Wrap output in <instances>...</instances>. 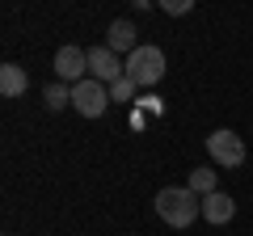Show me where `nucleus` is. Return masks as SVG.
<instances>
[{"label": "nucleus", "instance_id": "obj_12", "mask_svg": "<svg viewBox=\"0 0 253 236\" xmlns=\"http://www.w3.org/2000/svg\"><path fill=\"white\" fill-rule=\"evenodd\" d=\"M135 89H139V84L131 80V76H123V80L110 84V101H135Z\"/></svg>", "mask_w": 253, "mask_h": 236}, {"label": "nucleus", "instance_id": "obj_5", "mask_svg": "<svg viewBox=\"0 0 253 236\" xmlns=\"http://www.w3.org/2000/svg\"><path fill=\"white\" fill-rule=\"evenodd\" d=\"M55 76L63 84H81L89 76V51H81V46H59L55 51Z\"/></svg>", "mask_w": 253, "mask_h": 236}, {"label": "nucleus", "instance_id": "obj_4", "mask_svg": "<svg viewBox=\"0 0 253 236\" xmlns=\"http://www.w3.org/2000/svg\"><path fill=\"white\" fill-rule=\"evenodd\" d=\"M72 106H76V114H84V118H101L106 106H110V89L101 80H93V76H84L81 84H72Z\"/></svg>", "mask_w": 253, "mask_h": 236}, {"label": "nucleus", "instance_id": "obj_3", "mask_svg": "<svg viewBox=\"0 0 253 236\" xmlns=\"http://www.w3.org/2000/svg\"><path fill=\"white\" fill-rule=\"evenodd\" d=\"M207 156L219 164V169H241L245 156H249V148H245V139L236 135V131L219 127V131H211V135H207Z\"/></svg>", "mask_w": 253, "mask_h": 236}, {"label": "nucleus", "instance_id": "obj_2", "mask_svg": "<svg viewBox=\"0 0 253 236\" xmlns=\"http://www.w3.org/2000/svg\"><path fill=\"white\" fill-rule=\"evenodd\" d=\"M126 76H131L139 89H152V84L165 76V51L152 46V42H139L135 51L126 55Z\"/></svg>", "mask_w": 253, "mask_h": 236}, {"label": "nucleus", "instance_id": "obj_11", "mask_svg": "<svg viewBox=\"0 0 253 236\" xmlns=\"http://www.w3.org/2000/svg\"><path fill=\"white\" fill-rule=\"evenodd\" d=\"M46 106L51 110H63V106H72V84H63V80H55V84H46Z\"/></svg>", "mask_w": 253, "mask_h": 236}, {"label": "nucleus", "instance_id": "obj_14", "mask_svg": "<svg viewBox=\"0 0 253 236\" xmlns=\"http://www.w3.org/2000/svg\"><path fill=\"white\" fill-rule=\"evenodd\" d=\"M4 236H9V232H4Z\"/></svg>", "mask_w": 253, "mask_h": 236}, {"label": "nucleus", "instance_id": "obj_10", "mask_svg": "<svg viewBox=\"0 0 253 236\" xmlns=\"http://www.w3.org/2000/svg\"><path fill=\"white\" fill-rule=\"evenodd\" d=\"M190 190L194 194H215L219 190V177H215V169H190Z\"/></svg>", "mask_w": 253, "mask_h": 236}, {"label": "nucleus", "instance_id": "obj_13", "mask_svg": "<svg viewBox=\"0 0 253 236\" xmlns=\"http://www.w3.org/2000/svg\"><path fill=\"white\" fill-rule=\"evenodd\" d=\"M194 4L190 0H161V13H169V17H181V13H190Z\"/></svg>", "mask_w": 253, "mask_h": 236}, {"label": "nucleus", "instance_id": "obj_8", "mask_svg": "<svg viewBox=\"0 0 253 236\" xmlns=\"http://www.w3.org/2000/svg\"><path fill=\"white\" fill-rule=\"evenodd\" d=\"M30 89V72L21 64H0V97H21Z\"/></svg>", "mask_w": 253, "mask_h": 236}, {"label": "nucleus", "instance_id": "obj_9", "mask_svg": "<svg viewBox=\"0 0 253 236\" xmlns=\"http://www.w3.org/2000/svg\"><path fill=\"white\" fill-rule=\"evenodd\" d=\"M232 215H236V202L228 198L224 190H215V194L203 198V219H207V224H228Z\"/></svg>", "mask_w": 253, "mask_h": 236}, {"label": "nucleus", "instance_id": "obj_6", "mask_svg": "<svg viewBox=\"0 0 253 236\" xmlns=\"http://www.w3.org/2000/svg\"><path fill=\"white\" fill-rule=\"evenodd\" d=\"M89 76L110 89L114 80H123V76H126V64L110 51V46H93V51H89Z\"/></svg>", "mask_w": 253, "mask_h": 236}, {"label": "nucleus", "instance_id": "obj_1", "mask_svg": "<svg viewBox=\"0 0 253 236\" xmlns=\"http://www.w3.org/2000/svg\"><path fill=\"white\" fill-rule=\"evenodd\" d=\"M156 215L169 228H190L194 215H203V198L190 190V186H165V190L156 194Z\"/></svg>", "mask_w": 253, "mask_h": 236}, {"label": "nucleus", "instance_id": "obj_7", "mask_svg": "<svg viewBox=\"0 0 253 236\" xmlns=\"http://www.w3.org/2000/svg\"><path fill=\"white\" fill-rule=\"evenodd\" d=\"M139 30L135 26H131V21H126V17H118V21H110V30H106V46H110V51H114V55H131V51H135V46H139Z\"/></svg>", "mask_w": 253, "mask_h": 236}]
</instances>
